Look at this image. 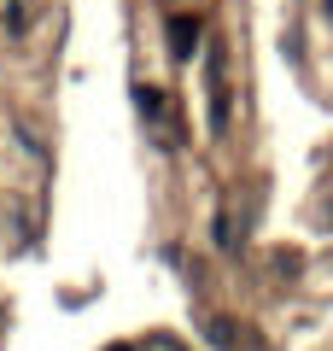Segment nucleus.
Wrapping results in <instances>:
<instances>
[{
	"label": "nucleus",
	"instance_id": "nucleus-4",
	"mask_svg": "<svg viewBox=\"0 0 333 351\" xmlns=\"http://www.w3.org/2000/svg\"><path fill=\"white\" fill-rule=\"evenodd\" d=\"M0 18H6L12 29H24V24H29V6H24V0H6V6H0Z\"/></svg>",
	"mask_w": 333,
	"mask_h": 351
},
{
	"label": "nucleus",
	"instance_id": "nucleus-1",
	"mask_svg": "<svg viewBox=\"0 0 333 351\" xmlns=\"http://www.w3.org/2000/svg\"><path fill=\"white\" fill-rule=\"evenodd\" d=\"M205 88H210V129H217V135H228L234 106H228V59H222V47L205 53Z\"/></svg>",
	"mask_w": 333,
	"mask_h": 351
},
{
	"label": "nucleus",
	"instance_id": "nucleus-3",
	"mask_svg": "<svg viewBox=\"0 0 333 351\" xmlns=\"http://www.w3.org/2000/svg\"><path fill=\"white\" fill-rule=\"evenodd\" d=\"M170 59H193V47H199V18H187V12H175L170 18Z\"/></svg>",
	"mask_w": 333,
	"mask_h": 351
},
{
	"label": "nucleus",
	"instance_id": "nucleus-5",
	"mask_svg": "<svg viewBox=\"0 0 333 351\" xmlns=\"http://www.w3.org/2000/svg\"><path fill=\"white\" fill-rule=\"evenodd\" d=\"M111 351H123V346H111Z\"/></svg>",
	"mask_w": 333,
	"mask_h": 351
},
{
	"label": "nucleus",
	"instance_id": "nucleus-2",
	"mask_svg": "<svg viewBox=\"0 0 333 351\" xmlns=\"http://www.w3.org/2000/svg\"><path fill=\"white\" fill-rule=\"evenodd\" d=\"M135 100H140V123H147V129H152V141L170 152V147H175V117H170V100H164L158 88H135Z\"/></svg>",
	"mask_w": 333,
	"mask_h": 351
}]
</instances>
